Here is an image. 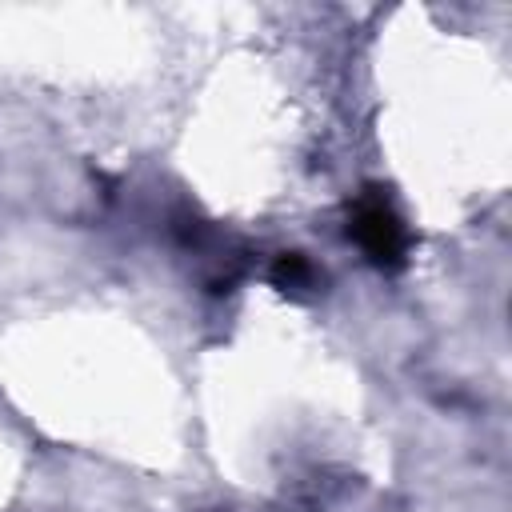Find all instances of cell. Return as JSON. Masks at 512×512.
Returning a JSON list of instances; mask_svg holds the SVG:
<instances>
[{
  "instance_id": "obj_1",
  "label": "cell",
  "mask_w": 512,
  "mask_h": 512,
  "mask_svg": "<svg viewBox=\"0 0 512 512\" xmlns=\"http://www.w3.org/2000/svg\"><path fill=\"white\" fill-rule=\"evenodd\" d=\"M348 236L384 272H396L408 260V228H404L400 212L392 208V200L384 192H376V188L356 196V204L348 212Z\"/></svg>"
},
{
  "instance_id": "obj_2",
  "label": "cell",
  "mask_w": 512,
  "mask_h": 512,
  "mask_svg": "<svg viewBox=\"0 0 512 512\" xmlns=\"http://www.w3.org/2000/svg\"><path fill=\"white\" fill-rule=\"evenodd\" d=\"M272 280L288 292H300V288H308L312 284V268H308V260L304 256H296V252H288V256H280L276 260V268H272Z\"/></svg>"
}]
</instances>
